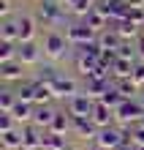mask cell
<instances>
[{"label": "cell", "mask_w": 144, "mask_h": 150, "mask_svg": "<svg viewBox=\"0 0 144 150\" xmlns=\"http://www.w3.org/2000/svg\"><path fill=\"white\" fill-rule=\"evenodd\" d=\"M114 115H117L122 123H131V120H136V117H144V107H141V104H136V101H125Z\"/></svg>", "instance_id": "7"}, {"label": "cell", "mask_w": 144, "mask_h": 150, "mask_svg": "<svg viewBox=\"0 0 144 150\" xmlns=\"http://www.w3.org/2000/svg\"><path fill=\"white\" fill-rule=\"evenodd\" d=\"M98 101H103L106 107H112V109L117 112V109H120V107H122V104L128 101V98H122V93L117 90V87H112V90H106V93H103V96H101Z\"/></svg>", "instance_id": "17"}, {"label": "cell", "mask_w": 144, "mask_h": 150, "mask_svg": "<svg viewBox=\"0 0 144 150\" xmlns=\"http://www.w3.org/2000/svg\"><path fill=\"white\" fill-rule=\"evenodd\" d=\"M112 115H114V109H112V107H106L103 101H98L90 117L95 120V126H98V128H106V126H112Z\"/></svg>", "instance_id": "10"}, {"label": "cell", "mask_w": 144, "mask_h": 150, "mask_svg": "<svg viewBox=\"0 0 144 150\" xmlns=\"http://www.w3.org/2000/svg\"><path fill=\"white\" fill-rule=\"evenodd\" d=\"M93 8H95V0H76V3L71 6V11H74L76 16H87Z\"/></svg>", "instance_id": "25"}, {"label": "cell", "mask_w": 144, "mask_h": 150, "mask_svg": "<svg viewBox=\"0 0 144 150\" xmlns=\"http://www.w3.org/2000/svg\"><path fill=\"white\" fill-rule=\"evenodd\" d=\"M141 126H144V117H141Z\"/></svg>", "instance_id": "36"}, {"label": "cell", "mask_w": 144, "mask_h": 150, "mask_svg": "<svg viewBox=\"0 0 144 150\" xmlns=\"http://www.w3.org/2000/svg\"><path fill=\"white\" fill-rule=\"evenodd\" d=\"M122 41H125V38H122V36H120L117 30H106L103 36L98 38L101 49H112V52H117V49H120V44H122Z\"/></svg>", "instance_id": "14"}, {"label": "cell", "mask_w": 144, "mask_h": 150, "mask_svg": "<svg viewBox=\"0 0 144 150\" xmlns=\"http://www.w3.org/2000/svg\"><path fill=\"white\" fill-rule=\"evenodd\" d=\"M55 115H57V112H52V109L46 107V104H44V107H38V109H35V115H33V123H35L38 128H44V126H52Z\"/></svg>", "instance_id": "18"}, {"label": "cell", "mask_w": 144, "mask_h": 150, "mask_svg": "<svg viewBox=\"0 0 144 150\" xmlns=\"http://www.w3.org/2000/svg\"><path fill=\"white\" fill-rule=\"evenodd\" d=\"M117 90L122 93V98H131V96L136 93V82H133L131 76L128 79H120V82H117Z\"/></svg>", "instance_id": "28"}, {"label": "cell", "mask_w": 144, "mask_h": 150, "mask_svg": "<svg viewBox=\"0 0 144 150\" xmlns=\"http://www.w3.org/2000/svg\"><path fill=\"white\" fill-rule=\"evenodd\" d=\"M84 22H87V25H90V28H93V30L109 28V16H106V14H101V11H98V8H93V11H90V14L84 16Z\"/></svg>", "instance_id": "19"}, {"label": "cell", "mask_w": 144, "mask_h": 150, "mask_svg": "<svg viewBox=\"0 0 144 150\" xmlns=\"http://www.w3.org/2000/svg\"><path fill=\"white\" fill-rule=\"evenodd\" d=\"M44 147V131L38 126H27L22 131V150H41Z\"/></svg>", "instance_id": "5"}, {"label": "cell", "mask_w": 144, "mask_h": 150, "mask_svg": "<svg viewBox=\"0 0 144 150\" xmlns=\"http://www.w3.org/2000/svg\"><path fill=\"white\" fill-rule=\"evenodd\" d=\"M117 33H120V36L125 38V41H128V38H133V36H136V33H139V25H133L131 19H122L120 25H117V28H114Z\"/></svg>", "instance_id": "23"}, {"label": "cell", "mask_w": 144, "mask_h": 150, "mask_svg": "<svg viewBox=\"0 0 144 150\" xmlns=\"http://www.w3.org/2000/svg\"><path fill=\"white\" fill-rule=\"evenodd\" d=\"M65 128H68V117L63 112H57L55 120H52V126H49V131H52V134H65Z\"/></svg>", "instance_id": "27"}, {"label": "cell", "mask_w": 144, "mask_h": 150, "mask_svg": "<svg viewBox=\"0 0 144 150\" xmlns=\"http://www.w3.org/2000/svg\"><path fill=\"white\" fill-rule=\"evenodd\" d=\"M65 47H68V38L65 36H60V33H49L46 44H44V52H46L52 60H57V57L65 55Z\"/></svg>", "instance_id": "3"}, {"label": "cell", "mask_w": 144, "mask_h": 150, "mask_svg": "<svg viewBox=\"0 0 144 150\" xmlns=\"http://www.w3.org/2000/svg\"><path fill=\"white\" fill-rule=\"evenodd\" d=\"M22 66L19 60H8V63H0V76L6 79V82H11V79H22Z\"/></svg>", "instance_id": "11"}, {"label": "cell", "mask_w": 144, "mask_h": 150, "mask_svg": "<svg viewBox=\"0 0 144 150\" xmlns=\"http://www.w3.org/2000/svg\"><path fill=\"white\" fill-rule=\"evenodd\" d=\"M11 115H14V120H19V123H22V120H33L35 109H33V104H30V101H22V98H19V101L14 104Z\"/></svg>", "instance_id": "15"}, {"label": "cell", "mask_w": 144, "mask_h": 150, "mask_svg": "<svg viewBox=\"0 0 144 150\" xmlns=\"http://www.w3.org/2000/svg\"><path fill=\"white\" fill-rule=\"evenodd\" d=\"M19 44H25V41H33V36H35V19L33 16H19Z\"/></svg>", "instance_id": "13"}, {"label": "cell", "mask_w": 144, "mask_h": 150, "mask_svg": "<svg viewBox=\"0 0 144 150\" xmlns=\"http://www.w3.org/2000/svg\"><path fill=\"white\" fill-rule=\"evenodd\" d=\"M44 150H65V139L63 134H44Z\"/></svg>", "instance_id": "21"}, {"label": "cell", "mask_w": 144, "mask_h": 150, "mask_svg": "<svg viewBox=\"0 0 144 150\" xmlns=\"http://www.w3.org/2000/svg\"><path fill=\"white\" fill-rule=\"evenodd\" d=\"M16 101H19V96H14L11 90H3V93H0V109H3V112H11Z\"/></svg>", "instance_id": "26"}, {"label": "cell", "mask_w": 144, "mask_h": 150, "mask_svg": "<svg viewBox=\"0 0 144 150\" xmlns=\"http://www.w3.org/2000/svg\"><path fill=\"white\" fill-rule=\"evenodd\" d=\"M65 38H68V44H76V47H82V44H87V41H93V38H95V30L90 28L87 22H76V25H71V28H68Z\"/></svg>", "instance_id": "2"}, {"label": "cell", "mask_w": 144, "mask_h": 150, "mask_svg": "<svg viewBox=\"0 0 144 150\" xmlns=\"http://www.w3.org/2000/svg\"><path fill=\"white\" fill-rule=\"evenodd\" d=\"M3 139H0V142H3V147L6 150H14V147H19L22 150V131H3V134H0Z\"/></svg>", "instance_id": "20"}, {"label": "cell", "mask_w": 144, "mask_h": 150, "mask_svg": "<svg viewBox=\"0 0 144 150\" xmlns=\"http://www.w3.org/2000/svg\"><path fill=\"white\" fill-rule=\"evenodd\" d=\"M131 79H133V82H136V85H141V82H144V63L133 68V76H131Z\"/></svg>", "instance_id": "33"}, {"label": "cell", "mask_w": 144, "mask_h": 150, "mask_svg": "<svg viewBox=\"0 0 144 150\" xmlns=\"http://www.w3.org/2000/svg\"><path fill=\"white\" fill-rule=\"evenodd\" d=\"M19 49L14 47L11 41H0V63H8V60H16Z\"/></svg>", "instance_id": "22"}, {"label": "cell", "mask_w": 144, "mask_h": 150, "mask_svg": "<svg viewBox=\"0 0 144 150\" xmlns=\"http://www.w3.org/2000/svg\"><path fill=\"white\" fill-rule=\"evenodd\" d=\"M117 74H120L122 79H128V76H133V60H125V57H117V63L112 66Z\"/></svg>", "instance_id": "24"}, {"label": "cell", "mask_w": 144, "mask_h": 150, "mask_svg": "<svg viewBox=\"0 0 144 150\" xmlns=\"http://www.w3.org/2000/svg\"><path fill=\"white\" fill-rule=\"evenodd\" d=\"M52 90H55V96H71L74 98L76 96V82L74 79H65V76H57L52 82Z\"/></svg>", "instance_id": "12"}, {"label": "cell", "mask_w": 144, "mask_h": 150, "mask_svg": "<svg viewBox=\"0 0 144 150\" xmlns=\"http://www.w3.org/2000/svg\"><path fill=\"white\" fill-rule=\"evenodd\" d=\"M74 128H76V134L84 137V139H95L98 131H101V128L95 126L93 117H74Z\"/></svg>", "instance_id": "8"}, {"label": "cell", "mask_w": 144, "mask_h": 150, "mask_svg": "<svg viewBox=\"0 0 144 150\" xmlns=\"http://www.w3.org/2000/svg\"><path fill=\"white\" fill-rule=\"evenodd\" d=\"M122 139H125V131L106 126V128H101V131H98L95 145H98V147H103V150H114V147H120V145H122Z\"/></svg>", "instance_id": "1"}, {"label": "cell", "mask_w": 144, "mask_h": 150, "mask_svg": "<svg viewBox=\"0 0 144 150\" xmlns=\"http://www.w3.org/2000/svg\"><path fill=\"white\" fill-rule=\"evenodd\" d=\"M60 16H63V6L60 3H55V0H41L38 19H44L46 25H55V22H60Z\"/></svg>", "instance_id": "4"}, {"label": "cell", "mask_w": 144, "mask_h": 150, "mask_svg": "<svg viewBox=\"0 0 144 150\" xmlns=\"http://www.w3.org/2000/svg\"><path fill=\"white\" fill-rule=\"evenodd\" d=\"M16 49H19V55H16V60L19 63H38V57H41V52H38V47H35L33 41H25V44H16Z\"/></svg>", "instance_id": "9"}, {"label": "cell", "mask_w": 144, "mask_h": 150, "mask_svg": "<svg viewBox=\"0 0 144 150\" xmlns=\"http://www.w3.org/2000/svg\"><path fill=\"white\" fill-rule=\"evenodd\" d=\"M0 41H16L19 44V22H11V19H6L3 22V28H0Z\"/></svg>", "instance_id": "16"}, {"label": "cell", "mask_w": 144, "mask_h": 150, "mask_svg": "<svg viewBox=\"0 0 144 150\" xmlns=\"http://www.w3.org/2000/svg\"><path fill=\"white\" fill-rule=\"evenodd\" d=\"M11 126H14V115L11 112H0V134L3 131H11Z\"/></svg>", "instance_id": "30"}, {"label": "cell", "mask_w": 144, "mask_h": 150, "mask_svg": "<svg viewBox=\"0 0 144 150\" xmlns=\"http://www.w3.org/2000/svg\"><path fill=\"white\" fill-rule=\"evenodd\" d=\"M128 19L133 22V25H144V6H131V11H128Z\"/></svg>", "instance_id": "29"}, {"label": "cell", "mask_w": 144, "mask_h": 150, "mask_svg": "<svg viewBox=\"0 0 144 150\" xmlns=\"http://www.w3.org/2000/svg\"><path fill=\"white\" fill-rule=\"evenodd\" d=\"M131 142H133V145H144V126H139V128L131 134Z\"/></svg>", "instance_id": "32"}, {"label": "cell", "mask_w": 144, "mask_h": 150, "mask_svg": "<svg viewBox=\"0 0 144 150\" xmlns=\"http://www.w3.org/2000/svg\"><path fill=\"white\" fill-rule=\"evenodd\" d=\"M139 52H141V57H144V38L139 41Z\"/></svg>", "instance_id": "35"}, {"label": "cell", "mask_w": 144, "mask_h": 150, "mask_svg": "<svg viewBox=\"0 0 144 150\" xmlns=\"http://www.w3.org/2000/svg\"><path fill=\"white\" fill-rule=\"evenodd\" d=\"M0 14H3V16L8 14V0H0Z\"/></svg>", "instance_id": "34"}, {"label": "cell", "mask_w": 144, "mask_h": 150, "mask_svg": "<svg viewBox=\"0 0 144 150\" xmlns=\"http://www.w3.org/2000/svg\"><path fill=\"white\" fill-rule=\"evenodd\" d=\"M117 57L133 60V49H131V44H128V41H122V44H120V49H117Z\"/></svg>", "instance_id": "31"}, {"label": "cell", "mask_w": 144, "mask_h": 150, "mask_svg": "<svg viewBox=\"0 0 144 150\" xmlns=\"http://www.w3.org/2000/svg\"><path fill=\"white\" fill-rule=\"evenodd\" d=\"M95 109V104L90 96H74L71 98V117H90Z\"/></svg>", "instance_id": "6"}]
</instances>
